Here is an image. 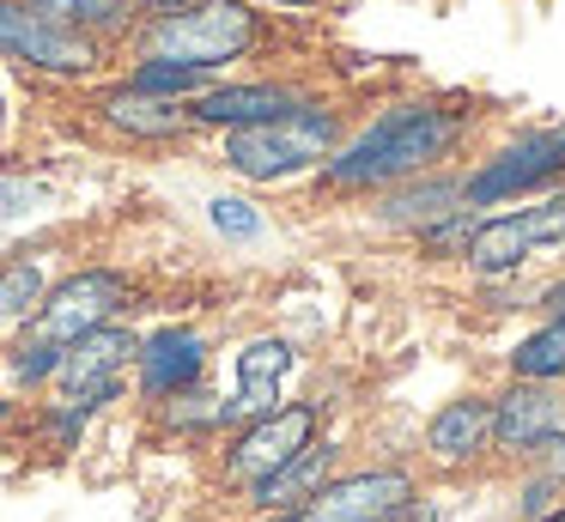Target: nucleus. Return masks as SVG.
Wrapping results in <instances>:
<instances>
[{
    "label": "nucleus",
    "mask_w": 565,
    "mask_h": 522,
    "mask_svg": "<svg viewBox=\"0 0 565 522\" xmlns=\"http://www.w3.org/2000/svg\"><path fill=\"white\" fill-rule=\"evenodd\" d=\"M104 116H110L116 128L140 134V140H171V134L189 128V109L164 104V97H147V92H116V97H104Z\"/></svg>",
    "instance_id": "f3484780"
},
{
    "label": "nucleus",
    "mask_w": 565,
    "mask_h": 522,
    "mask_svg": "<svg viewBox=\"0 0 565 522\" xmlns=\"http://www.w3.org/2000/svg\"><path fill=\"white\" fill-rule=\"evenodd\" d=\"M553 480H559V486H565V456H559V473H553Z\"/></svg>",
    "instance_id": "c85d7f7f"
},
{
    "label": "nucleus",
    "mask_w": 565,
    "mask_h": 522,
    "mask_svg": "<svg viewBox=\"0 0 565 522\" xmlns=\"http://www.w3.org/2000/svg\"><path fill=\"white\" fill-rule=\"evenodd\" d=\"M128 92H147V97L177 104L183 92H207V73H201V67H183V61H147V67L128 79Z\"/></svg>",
    "instance_id": "aec40b11"
},
{
    "label": "nucleus",
    "mask_w": 565,
    "mask_h": 522,
    "mask_svg": "<svg viewBox=\"0 0 565 522\" xmlns=\"http://www.w3.org/2000/svg\"><path fill=\"white\" fill-rule=\"evenodd\" d=\"M547 310H553V322L565 328V279H559V286H553V291H547Z\"/></svg>",
    "instance_id": "393cba45"
},
{
    "label": "nucleus",
    "mask_w": 565,
    "mask_h": 522,
    "mask_svg": "<svg viewBox=\"0 0 565 522\" xmlns=\"http://www.w3.org/2000/svg\"><path fill=\"white\" fill-rule=\"evenodd\" d=\"M31 206H38V182H13V177L0 182V231L13 225V219H25Z\"/></svg>",
    "instance_id": "5701e85b"
},
{
    "label": "nucleus",
    "mask_w": 565,
    "mask_h": 522,
    "mask_svg": "<svg viewBox=\"0 0 565 522\" xmlns=\"http://www.w3.org/2000/svg\"><path fill=\"white\" fill-rule=\"evenodd\" d=\"M329 473H334V449L329 444H310V449H298L286 468H274L262 486H249V492H256L262 510H305L310 498L329 486Z\"/></svg>",
    "instance_id": "dca6fc26"
},
{
    "label": "nucleus",
    "mask_w": 565,
    "mask_h": 522,
    "mask_svg": "<svg viewBox=\"0 0 565 522\" xmlns=\"http://www.w3.org/2000/svg\"><path fill=\"white\" fill-rule=\"evenodd\" d=\"M541 522H565V510H553V516H541Z\"/></svg>",
    "instance_id": "cd10ccee"
},
{
    "label": "nucleus",
    "mask_w": 565,
    "mask_h": 522,
    "mask_svg": "<svg viewBox=\"0 0 565 522\" xmlns=\"http://www.w3.org/2000/svg\"><path fill=\"white\" fill-rule=\"evenodd\" d=\"M128 303V279L110 274V267H86V274L62 279V286L50 291V298L31 310L25 322V347H19V364L13 371L25 376V383H43V376L55 371V359H62L67 347H74L79 334H92V328H110V316Z\"/></svg>",
    "instance_id": "f03ea898"
},
{
    "label": "nucleus",
    "mask_w": 565,
    "mask_h": 522,
    "mask_svg": "<svg viewBox=\"0 0 565 522\" xmlns=\"http://www.w3.org/2000/svg\"><path fill=\"white\" fill-rule=\"evenodd\" d=\"M0 55L43 67V73H92L98 67V49H92V36L74 19L38 12L25 0H0Z\"/></svg>",
    "instance_id": "39448f33"
},
{
    "label": "nucleus",
    "mask_w": 565,
    "mask_h": 522,
    "mask_svg": "<svg viewBox=\"0 0 565 522\" xmlns=\"http://www.w3.org/2000/svg\"><path fill=\"white\" fill-rule=\"evenodd\" d=\"M547 243H565V194L475 225L468 231V262H475L480 274H504V267H523L529 255L547 249Z\"/></svg>",
    "instance_id": "423d86ee"
},
{
    "label": "nucleus",
    "mask_w": 565,
    "mask_h": 522,
    "mask_svg": "<svg viewBox=\"0 0 565 522\" xmlns=\"http://www.w3.org/2000/svg\"><path fill=\"white\" fill-rule=\"evenodd\" d=\"M456 201H462V182H456V177H426L419 189L390 194L383 219H395V225H438V219L456 213Z\"/></svg>",
    "instance_id": "a211bd4d"
},
{
    "label": "nucleus",
    "mask_w": 565,
    "mask_h": 522,
    "mask_svg": "<svg viewBox=\"0 0 565 522\" xmlns=\"http://www.w3.org/2000/svg\"><path fill=\"white\" fill-rule=\"evenodd\" d=\"M286 371H292V347L286 340H249L237 352V401L225 407V419H262V413H274V395H280Z\"/></svg>",
    "instance_id": "f8f14e48"
},
{
    "label": "nucleus",
    "mask_w": 565,
    "mask_h": 522,
    "mask_svg": "<svg viewBox=\"0 0 565 522\" xmlns=\"http://www.w3.org/2000/svg\"><path fill=\"white\" fill-rule=\"evenodd\" d=\"M280 7H305V0H280Z\"/></svg>",
    "instance_id": "c756f323"
},
{
    "label": "nucleus",
    "mask_w": 565,
    "mask_h": 522,
    "mask_svg": "<svg viewBox=\"0 0 565 522\" xmlns=\"http://www.w3.org/2000/svg\"><path fill=\"white\" fill-rule=\"evenodd\" d=\"M128 352H135V340H128L122 328H92V334H79L74 347L55 359V383H62L74 419H86L92 407H104V401L116 395Z\"/></svg>",
    "instance_id": "0eeeda50"
},
{
    "label": "nucleus",
    "mask_w": 565,
    "mask_h": 522,
    "mask_svg": "<svg viewBox=\"0 0 565 522\" xmlns=\"http://www.w3.org/2000/svg\"><path fill=\"white\" fill-rule=\"evenodd\" d=\"M559 170H565V128L523 134V140L504 146L480 177L462 182V201L468 206H492V201H504V194L529 189V182H541V177H559Z\"/></svg>",
    "instance_id": "9d476101"
},
{
    "label": "nucleus",
    "mask_w": 565,
    "mask_h": 522,
    "mask_svg": "<svg viewBox=\"0 0 565 522\" xmlns=\"http://www.w3.org/2000/svg\"><path fill=\"white\" fill-rule=\"evenodd\" d=\"M310 444H317V407H310V401L262 413V419L232 444V480L262 486L274 468H286V461H292L298 449H310Z\"/></svg>",
    "instance_id": "6e6552de"
},
{
    "label": "nucleus",
    "mask_w": 565,
    "mask_h": 522,
    "mask_svg": "<svg viewBox=\"0 0 565 522\" xmlns=\"http://www.w3.org/2000/svg\"><path fill=\"white\" fill-rule=\"evenodd\" d=\"M298 97L286 85H220V92H201L189 121H213V128H256V121L286 116Z\"/></svg>",
    "instance_id": "ddd939ff"
},
{
    "label": "nucleus",
    "mask_w": 565,
    "mask_h": 522,
    "mask_svg": "<svg viewBox=\"0 0 565 522\" xmlns=\"http://www.w3.org/2000/svg\"><path fill=\"white\" fill-rule=\"evenodd\" d=\"M559 419H565V407L541 383H516L492 401V437H499V449H511V456L547 449L553 437H559Z\"/></svg>",
    "instance_id": "9b49d317"
},
{
    "label": "nucleus",
    "mask_w": 565,
    "mask_h": 522,
    "mask_svg": "<svg viewBox=\"0 0 565 522\" xmlns=\"http://www.w3.org/2000/svg\"><path fill=\"white\" fill-rule=\"evenodd\" d=\"M456 140V116L450 109H431V104H402L390 116H377L341 158H329L322 177L334 189H371V182H395V177H414L426 170L431 158H444Z\"/></svg>",
    "instance_id": "f257e3e1"
},
{
    "label": "nucleus",
    "mask_w": 565,
    "mask_h": 522,
    "mask_svg": "<svg viewBox=\"0 0 565 522\" xmlns=\"http://www.w3.org/2000/svg\"><path fill=\"white\" fill-rule=\"evenodd\" d=\"M402 504H414V480L402 468H371V473L329 480L292 522H383Z\"/></svg>",
    "instance_id": "1a4fd4ad"
},
{
    "label": "nucleus",
    "mask_w": 565,
    "mask_h": 522,
    "mask_svg": "<svg viewBox=\"0 0 565 522\" xmlns=\"http://www.w3.org/2000/svg\"><path fill=\"white\" fill-rule=\"evenodd\" d=\"M274 522H292V516H274Z\"/></svg>",
    "instance_id": "7c9ffc66"
},
{
    "label": "nucleus",
    "mask_w": 565,
    "mask_h": 522,
    "mask_svg": "<svg viewBox=\"0 0 565 522\" xmlns=\"http://www.w3.org/2000/svg\"><path fill=\"white\" fill-rule=\"evenodd\" d=\"M38 303H43V267L38 262L0 267V322H7V316H31Z\"/></svg>",
    "instance_id": "412c9836"
},
{
    "label": "nucleus",
    "mask_w": 565,
    "mask_h": 522,
    "mask_svg": "<svg viewBox=\"0 0 565 522\" xmlns=\"http://www.w3.org/2000/svg\"><path fill=\"white\" fill-rule=\"evenodd\" d=\"M334 109H317V104H292L286 116L274 121H256V128H232L225 134V164L237 177H256V182H274V177H292V170L317 164V158H334Z\"/></svg>",
    "instance_id": "7ed1b4c3"
},
{
    "label": "nucleus",
    "mask_w": 565,
    "mask_h": 522,
    "mask_svg": "<svg viewBox=\"0 0 565 522\" xmlns=\"http://www.w3.org/2000/svg\"><path fill=\"white\" fill-rule=\"evenodd\" d=\"M511 371H516V383H553V376H565V328L559 322L535 328L511 352Z\"/></svg>",
    "instance_id": "6ab92c4d"
},
{
    "label": "nucleus",
    "mask_w": 565,
    "mask_h": 522,
    "mask_svg": "<svg viewBox=\"0 0 565 522\" xmlns=\"http://www.w3.org/2000/svg\"><path fill=\"white\" fill-rule=\"evenodd\" d=\"M487 437H492V401H480V395L444 401V407L431 413V425H426V449L438 461L480 456V449H487Z\"/></svg>",
    "instance_id": "2eb2a0df"
},
{
    "label": "nucleus",
    "mask_w": 565,
    "mask_h": 522,
    "mask_svg": "<svg viewBox=\"0 0 565 522\" xmlns=\"http://www.w3.org/2000/svg\"><path fill=\"white\" fill-rule=\"evenodd\" d=\"M147 43L159 61H183V67L207 73L220 61H237L256 43V19L237 0H195V7H177L164 19H152Z\"/></svg>",
    "instance_id": "20e7f679"
},
{
    "label": "nucleus",
    "mask_w": 565,
    "mask_h": 522,
    "mask_svg": "<svg viewBox=\"0 0 565 522\" xmlns=\"http://www.w3.org/2000/svg\"><path fill=\"white\" fill-rule=\"evenodd\" d=\"M128 7H140V0H74V24L86 31V24H122Z\"/></svg>",
    "instance_id": "b1692460"
},
{
    "label": "nucleus",
    "mask_w": 565,
    "mask_h": 522,
    "mask_svg": "<svg viewBox=\"0 0 565 522\" xmlns=\"http://www.w3.org/2000/svg\"><path fill=\"white\" fill-rule=\"evenodd\" d=\"M0 413H7V401H0Z\"/></svg>",
    "instance_id": "2f4dec72"
},
{
    "label": "nucleus",
    "mask_w": 565,
    "mask_h": 522,
    "mask_svg": "<svg viewBox=\"0 0 565 522\" xmlns=\"http://www.w3.org/2000/svg\"><path fill=\"white\" fill-rule=\"evenodd\" d=\"M213 225H220L225 237H256L262 219L249 213V201H213Z\"/></svg>",
    "instance_id": "4be33fe9"
},
{
    "label": "nucleus",
    "mask_w": 565,
    "mask_h": 522,
    "mask_svg": "<svg viewBox=\"0 0 565 522\" xmlns=\"http://www.w3.org/2000/svg\"><path fill=\"white\" fill-rule=\"evenodd\" d=\"M25 7H38V12H55V19H62V12H74V0H25Z\"/></svg>",
    "instance_id": "bb28decb"
},
{
    "label": "nucleus",
    "mask_w": 565,
    "mask_h": 522,
    "mask_svg": "<svg viewBox=\"0 0 565 522\" xmlns=\"http://www.w3.org/2000/svg\"><path fill=\"white\" fill-rule=\"evenodd\" d=\"M383 522H431V510H414V504H402L395 516H383Z\"/></svg>",
    "instance_id": "a878e982"
},
{
    "label": "nucleus",
    "mask_w": 565,
    "mask_h": 522,
    "mask_svg": "<svg viewBox=\"0 0 565 522\" xmlns=\"http://www.w3.org/2000/svg\"><path fill=\"white\" fill-rule=\"evenodd\" d=\"M201 376V334L189 328H164L140 347V383L147 395H189Z\"/></svg>",
    "instance_id": "4468645a"
}]
</instances>
